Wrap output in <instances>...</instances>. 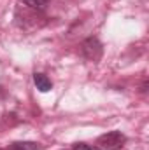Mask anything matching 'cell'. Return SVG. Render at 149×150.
I'll use <instances>...</instances> for the list:
<instances>
[{"label": "cell", "mask_w": 149, "mask_h": 150, "mask_svg": "<svg viewBox=\"0 0 149 150\" xmlns=\"http://www.w3.org/2000/svg\"><path fill=\"white\" fill-rule=\"evenodd\" d=\"M126 143V136L121 131H109L105 134H100L95 142L97 150H119Z\"/></svg>", "instance_id": "1"}, {"label": "cell", "mask_w": 149, "mask_h": 150, "mask_svg": "<svg viewBox=\"0 0 149 150\" xmlns=\"http://www.w3.org/2000/svg\"><path fill=\"white\" fill-rule=\"evenodd\" d=\"M102 52H104V47H102V44H100L98 38L88 37L82 40V44H81V54L88 61H98L102 58Z\"/></svg>", "instance_id": "2"}, {"label": "cell", "mask_w": 149, "mask_h": 150, "mask_svg": "<svg viewBox=\"0 0 149 150\" xmlns=\"http://www.w3.org/2000/svg\"><path fill=\"white\" fill-rule=\"evenodd\" d=\"M34 82H35V86H37V89L40 93H47L53 87V82L47 79V75L44 74H35L34 75Z\"/></svg>", "instance_id": "3"}, {"label": "cell", "mask_w": 149, "mask_h": 150, "mask_svg": "<svg viewBox=\"0 0 149 150\" xmlns=\"http://www.w3.org/2000/svg\"><path fill=\"white\" fill-rule=\"evenodd\" d=\"M9 150H40V145L34 142H18V143H12Z\"/></svg>", "instance_id": "4"}, {"label": "cell", "mask_w": 149, "mask_h": 150, "mask_svg": "<svg viewBox=\"0 0 149 150\" xmlns=\"http://www.w3.org/2000/svg\"><path fill=\"white\" fill-rule=\"evenodd\" d=\"M25 5H28L30 9H37V11H42L46 9V5L49 4V0H23Z\"/></svg>", "instance_id": "5"}, {"label": "cell", "mask_w": 149, "mask_h": 150, "mask_svg": "<svg viewBox=\"0 0 149 150\" xmlns=\"http://www.w3.org/2000/svg\"><path fill=\"white\" fill-rule=\"evenodd\" d=\"M72 150H95V149H93V147H90L88 143H75Z\"/></svg>", "instance_id": "6"}, {"label": "cell", "mask_w": 149, "mask_h": 150, "mask_svg": "<svg viewBox=\"0 0 149 150\" xmlns=\"http://www.w3.org/2000/svg\"><path fill=\"white\" fill-rule=\"evenodd\" d=\"M7 150H9V149H7Z\"/></svg>", "instance_id": "7"}]
</instances>
